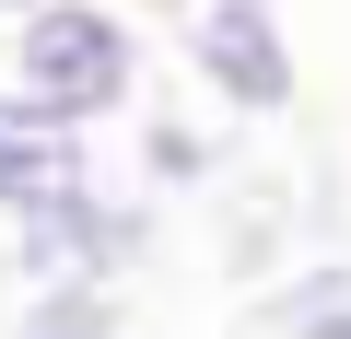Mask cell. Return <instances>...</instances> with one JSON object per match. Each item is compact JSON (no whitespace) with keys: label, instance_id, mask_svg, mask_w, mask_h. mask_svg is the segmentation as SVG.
I'll list each match as a JSON object with an SVG mask.
<instances>
[{"label":"cell","instance_id":"1","mask_svg":"<svg viewBox=\"0 0 351 339\" xmlns=\"http://www.w3.org/2000/svg\"><path fill=\"white\" fill-rule=\"evenodd\" d=\"M0 82H12L24 105H47L59 129H141L152 105V47H141V12L129 0H47L36 24H12V47H0Z\"/></svg>","mask_w":351,"mask_h":339},{"label":"cell","instance_id":"2","mask_svg":"<svg viewBox=\"0 0 351 339\" xmlns=\"http://www.w3.org/2000/svg\"><path fill=\"white\" fill-rule=\"evenodd\" d=\"M0 269H12V292H129L152 269V199L106 176V188L12 223V258Z\"/></svg>","mask_w":351,"mask_h":339},{"label":"cell","instance_id":"3","mask_svg":"<svg viewBox=\"0 0 351 339\" xmlns=\"http://www.w3.org/2000/svg\"><path fill=\"white\" fill-rule=\"evenodd\" d=\"M176 47H188V82L211 117H293L304 94V59H293V24H281V0H188L176 12Z\"/></svg>","mask_w":351,"mask_h":339},{"label":"cell","instance_id":"4","mask_svg":"<svg viewBox=\"0 0 351 339\" xmlns=\"http://www.w3.org/2000/svg\"><path fill=\"white\" fill-rule=\"evenodd\" d=\"M82 188H106L94 140L59 129L47 105H24L12 82H0V223H36V211H59V199H82Z\"/></svg>","mask_w":351,"mask_h":339},{"label":"cell","instance_id":"5","mask_svg":"<svg viewBox=\"0 0 351 339\" xmlns=\"http://www.w3.org/2000/svg\"><path fill=\"white\" fill-rule=\"evenodd\" d=\"M129 188L141 199H211L223 188V117H199V105H141V129H129Z\"/></svg>","mask_w":351,"mask_h":339},{"label":"cell","instance_id":"6","mask_svg":"<svg viewBox=\"0 0 351 339\" xmlns=\"http://www.w3.org/2000/svg\"><path fill=\"white\" fill-rule=\"evenodd\" d=\"M258 327H269V339H351V246L293 258V269L258 292Z\"/></svg>","mask_w":351,"mask_h":339},{"label":"cell","instance_id":"7","mask_svg":"<svg viewBox=\"0 0 351 339\" xmlns=\"http://www.w3.org/2000/svg\"><path fill=\"white\" fill-rule=\"evenodd\" d=\"M0 339H129V292H12Z\"/></svg>","mask_w":351,"mask_h":339},{"label":"cell","instance_id":"8","mask_svg":"<svg viewBox=\"0 0 351 339\" xmlns=\"http://www.w3.org/2000/svg\"><path fill=\"white\" fill-rule=\"evenodd\" d=\"M36 12H47V0H0V24H36Z\"/></svg>","mask_w":351,"mask_h":339}]
</instances>
